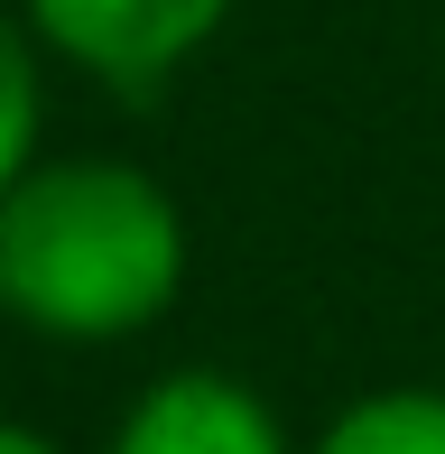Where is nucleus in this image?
<instances>
[{
    "label": "nucleus",
    "instance_id": "f257e3e1",
    "mask_svg": "<svg viewBox=\"0 0 445 454\" xmlns=\"http://www.w3.org/2000/svg\"><path fill=\"white\" fill-rule=\"evenodd\" d=\"M195 232L168 176L103 149H47L0 195V325L37 343H139L176 316Z\"/></svg>",
    "mask_w": 445,
    "mask_h": 454
},
{
    "label": "nucleus",
    "instance_id": "f03ea898",
    "mask_svg": "<svg viewBox=\"0 0 445 454\" xmlns=\"http://www.w3.org/2000/svg\"><path fill=\"white\" fill-rule=\"evenodd\" d=\"M232 10L241 0H19L28 37L47 47V66L84 74V84H103L121 102L186 74L232 28Z\"/></svg>",
    "mask_w": 445,
    "mask_h": 454
},
{
    "label": "nucleus",
    "instance_id": "7ed1b4c3",
    "mask_svg": "<svg viewBox=\"0 0 445 454\" xmlns=\"http://www.w3.org/2000/svg\"><path fill=\"white\" fill-rule=\"evenodd\" d=\"M103 454H307V445L288 436V418H278L241 371L186 362V371H158L112 418Z\"/></svg>",
    "mask_w": 445,
    "mask_h": 454
},
{
    "label": "nucleus",
    "instance_id": "423d86ee",
    "mask_svg": "<svg viewBox=\"0 0 445 454\" xmlns=\"http://www.w3.org/2000/svg\"><path fill=\"white\" fill-rule=\"evenodd\" d=\"M0 454H66L47 436V427H28V418H10V408H0Z\"/></svg>",
    "mask_w": 445,
    "mask_h": 454
},
{
    "label": "nucleus",
    "instance_id": "20e7f679",
    "mask_svg": "<svg viewBox=\"0 0 445 454\" xmlns=\"http://www.w3.org/2000/svg\"><path fill=\"white\" fill-rule=\"evenodd\" d=\"M307 454H445V389L427 380L362 389L307 436Z\"/></svg>",
    "mask_w": 445,
    "mask_h": 454
},
{
    "label": "nucleus",
    "instance_id": "39448f33",
    "mask_svg": "<svg viewBox=\"0 0 445 454\" xmlns=\"http://www.w3.org/2000/svg\"><path fill=\"white\" fill-rule=\"evenodd\" d=\"M47 158V47L28 37V19L0 10V195Z\"/></svg>",
    "mask_w": 445,
    "mask_h": 454
}]
</instances>
